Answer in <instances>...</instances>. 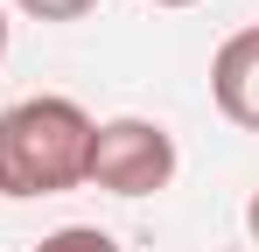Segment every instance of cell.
I'll use <instances>...</instances> for the list:
<instances>
[{
	"instance_id": "1",
	"label": "cell",
	"mask_w": 259,
	"mask_h": 252,
	"mask_svg": "<svg viewBox=\"0 0 259 252\" xmlns=\"http://www.w3.org/2000/svg\"><path fill=\"white\" fill-rule=\"evenodd\" d=\"M91 119L77 98H14L0 112V196L28 203V196H63V189H84L91 168Z\"/></svg>"
},
{
	"instance_id": "2",
	"label": "cell",
	"mask_w": 259,
	"mask_h": 252,
	"mask_svg": "<svg viewBox=\"0 0 259 252\" xmlns=\"http://www.w3.org/2000/svg\"><path fill=\"white\" fill-rule=\"evenodd\" d=\"M175 133L161 119H140V112H119V119H98L91 133V168L84 182L105 189V196H161L175 182Z\"/></svg>"
},
{
	"instance_id": "3",
	"label": "cell",
	"mask_w": 259,
	"mask_h": 252,
	"mask_svg": "<svg viewBox=\"0 0 259 252\" xmlns=\"http://www.w3.org/2000/svg\"><path fill=\"white\" fill-rule=\"evenodd\" d=\"M210 105L231 126L259 133V28H231L210 56Z\"/></svg>"
},
{
	"instance_id": "4",
	"label": "cell",
	"mask_w": 259,
	"mask_h": 252,
	"mask_svg": "<svg viewBox=\"0 0 259 252\" xmlns=\"http://www.w3.org/2000/svg\"><path fill=\"white\" fill-rule=\"evenodd\" d=\"M35 252H119V238L98 231V224H63V231L35 238Z\"/></svg>"
},
{
	"instance_id": "5",
	"label": "cell",
	"mask_w": 259,
	"mask_h": 252,
	"mask_svg": "<svg viewBox=\"0 0 259 252\" xmlns=\"http://www.w3.org/2000/svg\"><path fill=\"white\" fill-rule=\"evenodd\" d=\"M14 7H21L28 21H84L98 0H14Z\"/></svg>"
},
{
	"instance_id": "6",
	"label": "cell",
	"mask_w": 259,
	"mask_h": 252,
	"mask_svg": "<svg viewBox=\"0 0 259 252\" xmlns=\"http://www.w3.org/2000/svg\"><path fill=\"white\" fill-rule=\"evenodd\" d=\"M245 231H252V245H259V189H252V203H245Z\"/></svg>"
},
{
	"instance_id": "7",
	"label": "cell",
	"mask_w": 259,
	"mask_h": 252,
	"mask_svg": "<svg viewBox=\"0 0 259 252\" xmlns=\"http://www.w3.org/2000/svg\"><path fill=\"white\" fill-rule=\"evenodd\" d=\"M0 56H7V7H0Z\"/></svg>"
},
{
	"instance_id": "8",
	"label": "cell",
	"mask_w": 259,
	"mask_h": 252,
	"mask_svg": "<svg viewBox=\"0 0 259 252\" xmlns=\"http://www.w3.org/2000/svg\"><path fill=\"white\" fill-rule=\"evenodd\" d=\"M154 7H196V0H154Z\"/></svg>"
}]
</instances>
